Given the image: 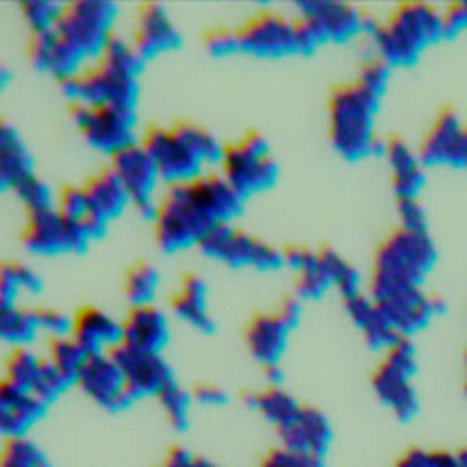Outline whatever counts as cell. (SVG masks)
Listing matches in <instances>:
<instances>
[{"instance_id": "1", "label": "cell", "mask_w": 467, "mask_h": 467, "mask_svg": "<svg viewBox=\"0 0 467 467\" xmlns=\"http://www.w3.org/2000/svg\"><path fill=\"white\" fill-rule=\"evenodd\" d=\"M241 193L227 180L201 178L175 182L158 209V241L167 250L202 241L212 227L238 212Z\"/></svg>"}, {"instance_id": "2", "label": "cell", "mask_w": 467, "mask_h": 467, "mask_svg": "<svg viewBox=\"0 0 467 467\" xmlns=\"http://www.w3.org/2000/svg\"><path fill=\"white\" fill-rule=\"evenodd\" d=\"M379 95L359 81L342 86L330 97V135L333 142L348 158H359L376 146L373 142V113Z\"/></svg>"}, {"instance_id": "3", "label": "cell", "mask_w": 467, "mask_h": 467, "mask_svg": "<svg viewBox=\"0 0 467 467\" xmlns=\"http://www.w3.org/2000/svg\"><path fill=\"white\" fill-rule=\"evenodd\" d=\"M436 14L425 5H402L393 18L373 29L378 52L387 61L405 63L416 57L420 46L436 34Z\"/></svg>"}, {"instance_id": "4", "label": "cell", "mask_w": 467, "mask_h": 467, "mask_svg": "<svg viewBox=\"0 0 467 467\" xmlns=\"http://www.w3.org/2000/svg\"><path fill=\"white\" fill-rule=\"evenodd\" d=\"M431 259L430 243L420 232L405 230L393 234L378 256L376 272V295L382 292L413 285L416 276L420 275Z\"/></svg>"}, {"instance_id": "5", "label": "cell", "mask_w": 467, "mask_h": 467, "mask_svg": "<svg viewBox=\"0 0 467 467\" xmlns=\"http://www.w3.org/2000/svg\"><path fill=\"white\" fill-rule=\"evenodd\" d=\"M110 18H113V5L81 0V3L63 7L55 29L61 34L63 41L70 43L84 57L90 52L104 50L110 38Z\"/></svg>"}, {"instance_id": "6", "label": "cell", "mask_w": 467, "mask_h": 467, "mask_svg": "<svg viewBox=\"0 0 467 467\" xmlns=\"http://www.w3.org/2000/svg\"><path fill=\"white\" fill-rule=\"evenodd\" d=\"M223 164H225V180L241 196L267 187L276 171L267 142L259 133H247L238 144L227 146L223 153Z\"/></svg>"}, {"instance_id": "7", "label": "cell", "mask_w": 467, "mask_h": 467, "mask_svg": "<svg viewBox=\"0 0 467 467\" xmlns=\"http://www.w3.org/2000/svg\"><path fill=\"white\" fill-rule=\"evenodd\" d=\"M77 126L86 135L88 142L101 150L117 153L130 142L133 129V110L126 106H88L77 104L72 109Z\"/></svg>"}, {"instance_id": "8", "label": "cell", "mask_w": 467, "mask_h": 467, "mask_svg": "<svg viewBox=\"0 0 467 467\" xmlns=\"http://www.w3.org/2000/svg\"><path fill=\"white\" fill-rule=\"evenodd\" d=\"M92 234L84 223H75L55 209L32 212L27 221L26 243L34 252L57 254V252L81 250Z\"/></svg>"}, {"instance_id": "9", "label": "cell", "mask_w": 467, "mask_h": 467, "mask_svg": "<svg viewBox=\"0 0 467 467\" xmlns=\"http://www.w3.org/2000/svg\"><path fill=\"white\" fill-rule=\"evenodd\" d=\"M142 146L153 158L158 173L164 175L171 184L189 182L193 175L201 171L202 160L178 138L173 129L153 126V129L146 130Z\"/></svg>"}, {"instance_id": "10", "label": "cell", "mask_w": 467, "mask_h": 467, "mask_svg": "<svg viewBox=\"0 0 467 467\" xmlns=\"http://www.w3.org/2000/svg\"><path fill=\"white\" fill-rule=\"evenodd\" d=\"M110 358L124 371L129 400L144 396V393H160L169 382H173L171 376H169V368L164 367L158 353H144V350L119 344V347L110 350Z\"/></svg>"}, {"instance_id": "11", "label": "cell", "mask_w": 467, "mask_h": 467, "mask_svg": "<svg viewBox=\"0 0 467 467\" xmlns=\"http://www.w3.org/2000/svg\"><path fill=\"white\" fill-rule=\"evenodd\" d=\"M201 247L209 256H218V259L238 263V265L241 263H252V265L259 267H276L281 263V256L275 250L254 241V238L245 236V234L230 230L223 223L204 234Z\"/></svg>"}, {"instance_id": "12", "label": "cell", "mask_w": 467, "mask_h": 467, "mask_svg": "<svg viewBox=\"0 0 467 467\" xmlns=\"http://www.w3.org/2000/svg\"><path fill=\"white\" fill-rule=\"evenodd\" d=\"M77 382L84 387L88 396L106 407H121L129 402L124 371L110 355H88Z\"/></svg>"}, {"instance_id": "13", "label": "cell", "mask_w": 467, "mask_h": 467, "mask_svg": "<svg viewBox=\"0 0 467 467\" xmlns=\"http://www.w3.org/2000/svg\"><path fill=\"white\" fill-rule=\"evenodd\" d=\"M238 41L243 50L256 55H284V52L299 50L295 23L275 14H261L252 18L245 27L238 29Z\"/></svg>"}, {"instance_id": "14", "label": "cell", "mask_w": 467, "mask_h": 467, "mask_svg": "<svg viewBox=\"0 0 467 467\" xmlns=\"http://www.w3.org/2000/svg\"><path fill=\"white\" fill-rule=\"evenodd\" d=\"M110 169L119 175L133 202L146 212L149 209L150 192H153L155 175H158V167H155L149 150L138 144L124 146V149L117 150L113 155V167Z\"/></svg>"}, {"instance_id": "15", "label": "cell", "mask_w": 467, "mask_h": 467, "mask_svg": "<svg viewBox=\"0 0 467 467\" xmlns=\"http://www.w3.org/2000/svg\"><path fill=\"white\" fill-rule=\"evenodd\" d=\"M88 202H90V218L84 223L88 232L95 236L104 230L106 221L115 213L121 212L126 201H129V192H126L124 182L119 180L113 169H104L95 175V178L88 180L86 184Z\"/></svg>"}, {"instance_id": "16", "label": "cell", "mask_w": 467, "mask_h": 467, "mask_svg": "<svg viewBox=\"0 0 467 467\" xmlns=\"http://www.w3.org/2000/svg\"><path fill=\"white\" fill-rule=\"evenodd\" d=\"M409 371H411V348L405 342H396L387 362L378 371L376 384L379 396L391 402L393 409L400 413H409L413 407V391L407 382Z\"/></svg>"}, {"instance_id": "17", "label": "cell", "mask_w": 467, "mask_h": 467, "mask_svg": "<svg viewBox=\"0 0 467 467\" xmlns=\"http://www.w3.org/2000/svg\"><path fill=\"white\" fill-rule=\"evenodd\" d=\"M167 342V319L153 306H135L121 326V344L144 353H158Z\"/></svg>"}, {"instance_id": "18", "label": "cell", "mask_w": 467, "mask_h": 467, "mask_svg": "<svg viewBox=\"0 0 467 467\" xmlns=\"http://www.w3.org/2000/svg\"><path fill=\"white\" fill-rule=\"evenodd\" d=\"M29 55L36 61L38 67L50 70L63 79H72L79 63L81 55L61 38L57 29H47V32L34 34L32 46H29Z\"/></svg>"}, {"instance_id": "19", "label": "cell", "mask_w": 467, "mask_h": 467, "mask_svg": "<svg viewBox=\"0 0 467 467\" xmlns=\"http://www.w3.org/2000/svg\"><path fill=\"white\" fill-rule=\"evenodd\" d=\"M296 315V306L290 304L284 313L279 315H263L256 317L254 324L250 328V347L252 353L263 362L272 364L276 359V355L281 353L285 342V335Z\"/></svg>"}, {"instance_id": "20", "label": "cell", "mask_w": 467, "mask_h": 467, "mask_svg": "<svg viewBox=\"0 0 467 467\" xmlns=\"http://www.w3.org/2000/svg\"><path fill=\"white\" fill-rule=\"evenodd\" d=\"M75 342L86 350L88 355L101 353V348L115 347L121 344V326H117L113 319L106 317L101 310L86 308L77 315L75 326Z\"/></svg>"}, {"instance_id": "21", "label": "cell", "mask_w": 467, "mask_h": 467, "mask_svg": "<svg viewBox=\"0 0 467 467\" xmlns=\"http://www.w3.org/2000/svg\"><path fill=\"white\" fill-rule=\"evenodd\" d=\"M178 43V34L160 5H144L140 9L135 50L140 57H150L160 50H169Z\"/></svg>"}, {"instance_id": "22", "label": "cell", "mask_w": 467, "mask_h": 467, "mask_svg": "<svg viewBox=\"0 0 467 467\" xmlns=\"http://www.w3.org/2000/svg\"><path fill=\"white\" fill-rule=\"evenodd\" d=\"M301 12L324 29L326 38H344L362 27V16L342 3H304Z\"/></svg>"}, {"instance_id": "23", "label": "cell", "mask_w": 467, "mask_h": 467, "mask_svg": "<svg viewBox=\"0 0 467 467\" xmlns=\"http://www.w3.org/2000/svg\"><path fill=\"white\" fill-rule=\"evenodd\" d=\"M0 407H3V430L9 431V434H16V431L26 430L29 422L41 413L43 402L34 393H27L5 382Z\"/></svg>"}, {"instance_id": "24", "label": "cell", "mask_w": 467, "mask_h": 467, "mask_svg": "<svg viewBox=\"0 0 467 467\" xmlns=\"http://www.w3.org/2000/svg\"><path fill=\"white\" fill-rule=\"evenodd\" d=\"M387 155L393 169V184H396L398 196L413 198V193H416L418 184H420L422 180L416 155H413L411 149L398 138H393L391 142L387 144Z\"/></svg>"}, {"instance_id": "25", "label": "cell", "mask_w": 467, "mask_h": 467, "mask_svg": "<svg viewBox=\"0 0 467 467\" xmlns=\"http://www.w3.org/2000/svg\"><path fill=\"white\" fill-rule=\"evenodd\" d=\"M0 142H3V180L7 187L16 189L23 180L34 175L32 169H29V158L18 135L9 126L3 129Z\"/></svg>"}, {"instance_id": "26", "label": "cell", "mask_w": 467, "mask_h": 467, "mask_svg": "<svg viewBox=\"0 0 467 467\" xmlns=\"http://www.w3.org/2000/svg\"><path fill=\"white\" fill-rule=\"evenodd\" d=\"M175 313L182 319H187L189 324L198 326V328H209L212 321L207 317V308H204V288L202 281L196 276H187L180 288L178 296L173 299Z\"/></svg>"}, {"instance_id": "27", "label": "cell", "mask_w": 467, "mask_h": 467, "mask_svg": "<svg viewBox=\"0 0 467 467\" xmlns=\"http://www.w3.org/2000/svg\"><path fill=\"white\" fill-rule=\"evenodd\" d=\"M43 364L46 362L36 359L32 353H27V350H18V353H14V358L9 359L7 379H5V382L12 384V387L16 389H23V391L27 393H34L38 378H41L43 373Z\"/></svg>"}, {"instance_id": "28", "label": "cell", "mask_w": 467, "mask_h": 467, "mask_svg": "<svg viewBox=\"0 0 467 467\" xmlns=\"http://www.w3.org/2000/svg\"><path fill=\"white\" fill-rule=\"evenodd\" d=\"M41 328L38 326L36 313H29V310L14 308L7 306L3 308V317H0V333L7 342H27L34 337V333Z\"/></svg>"}, {"instance_id": "29", "label": "cell", "mask_w": 467, "mask_h": 467, "mask_svg": "<svg viewBox=\"0 0 467 467\" xmlns=\"http://www.w3.org/2000/svg\"><path fill=\"white\" fill-rule=\"evenodd\" d=\"M173 130L178 133V138L202 160V162H216V160H223L225 149H221L216 140H213L207 130L201 129V126L178 124L173 126Z\"/></svg>"}, {"instance_id": "30", "label": "cell", "mask_w": 467, "mask_h": 467, "mask_svg": "<svg viewBox=\"0 0 467 467\" xmlns=\"http://www.w3.org/2000/svg\"><path fill=\"white\" fill-rule=\"evenodd\" d=\"M459 126H456L454 117L451 115H442L441 119L436 121L434 130H431V135L427 138L425 146H422V155H425V160H447V153H450L451 144H454L456 135H459Z\"/></svg>"}, {"instance_id": "31", "label": "cell", "mask_w": 467, "mask_h": 467, "mask_svg": "<svg viewBox=\"0 0 467 467\" xmlns=\"http://www.w3.org/2000/svg\"><path fill=\"white\" fill-rule=\"evenodd\" d=\"M86 358L88 353L75 342V339H57V342L52 344L50 362L55 364L58 371L70 379V382L79 378V371L81 367H84Z\"/></svg>"}, {"instance_id": "32", "label": "cell", "mask_w": 467, "mask_h": 467, "mask_svg": "<svg viewBox=\"0 0 467 467\" xmlns=\"http://www.w3.org/2000/svg\"><path fill=\"white\" fill-rule=\"evenodd\" d=\"M155 288H158V272L150 265H146V263H140L126 276V296L135 306L149 304L150 296L155 295Z\"/></svg>"}, {"instance_id": "33", "label": "cell", "mask_w": 467, "mask_h": 467, "mask_svg": "<svg viewBox=\"0 0 467 467\" xmlns=\"http://www.w3.org/2000/svg\"><path fill=\"white\" fill-rule=\"evenodd\" d=\"M61 12H63L61 7H57V5L52 3H46V0H27V3H23V14H26L29 26L34 27V34L55 29Z\"/></svg>"}, {"instance_id": "34", "label": "cell", "mask_w": 467, "mask_h": 467, "mask_svg": "<svg viewBox=\"0 0 467 467\" xmlns=\"http://www.w3.org/2000/svg\"><path fill=\"white\" fill-rule=\"evenodd\" d=\"M256 405H259L263 413H267L270 418L279 420L281 425L290 422L292 418L299 413V409H296L295 402H292L285 393H279V391L261 393V396L256 398Z\"/></svg>"}, {"instance_id": "35", "label": "cell", "mask_w": 467, "mask_h": 467, "mask_svg": "<svg viewBox=\"0 0 467 467\" xmlns=\"http://www.w3.org/2000/svg\"><path fill=\"white\" fill-rule=\"evenodd\" d=\"M58 212L75 223H86L90 218V202H88L86 187H66L61 192V209Z\"/></svg>"}, {"instance_id": "36", "label": "cell", "mask_w": 467, "mask_h": 467, "mask_svg": "<svg viewBox=\"0 0 467 467\" xmlns=\"http://www.w3.org/2000/svg\"><path fill=\"white\" fill-rule=\"evenodd\" d=\"M21 201L27 204L29 213L32 212H43V209H52L50 204V189L36 178V175H29L16 187Z\"/></svg>"}, {"instance_id": "37", "label": "cell", "mask_w": 467, "mask_h": 467, "mask_svg": "<svg viewBox=\"0 0 467 467\" xmlns=\"http://www.w3.org/2000/svg\"><path fill=\"white\" fill-rule=\"evenodd\" d=\"M158 398L160 402H162L164 411H167L169 418H171L173 425L182 427L184 420H187V407H189V400L187 396H184L182 389H180L175 382H169L167 387L158 393Z\"/></svg>"}, {"instance_id": "38", "label": "cell", "mask_w": 467, "mask_h": 467, "mask_svg": "<svg viewBox=\"0 0 467 467\" xmlns=\"http://www.w3.org/2000/svg\"><path fill=\"white\" fill-rule=\"evenodd\" d=\"M358 81L364 88H368V90L379 95L384 84H387V63H384V58L378 57V58H371V61L364 63L362 75H359Z\"/></svg>"}, {"instance_id": "39", "label": "cell", "mask_w": 467, "mask_h": 467, "mask_svg": "<svg viewBox=\"0 0 467 467\" xmlns=\"http://www.w3.org/2000/svg\"><path fill=\"white\" fill-rule=\"evenodd\" d=\"M5 467H41L38 454L27 445V442H14L7 450V461Z\"/></svg>"}, {"instance_id": "40", "label": "cell", "mask_w": 467, "mask_h": 467, "mask_svg": "<svg viewBox=\"0 0 467 467\" xmlns=\"http://www.w3.org/2000/svg\"><path fill=\"white\" fill-rule=\"evenodd\" d=\"M207 46L213 55H227V52H234L241 47V41H238V32H230V29H218V32L209 34Z\"/></svg>"}, {"instance_id": "41", "label": "cell", "mask_w": 467, "mask_h": 467, "mask_svg": "<svg viewBox=\"0 0 467 467\" xmlns=\"http://www.w3.org/2000/svg\"><path fill=\"white\" fill-rule=\"evenodd\" d=\"M400 213L405 221V230L420 232L422 230V212L413 198H400Z\"/></svg>"}, {"instance_id": "42", "label": "cell", "mask_w": 467, "mask_h": 467, "mask_svg": "<svg viewBox=\"0 0 467 467\" xmlns=\"http://www.w3.org/2000/svg\"><path fill=\"white\" fill-rule=\"evenodd\" d=\"M38 317V326L46 330H50V333H66L67 328H70V324H67V319L63 317L61 313H57V310H38L36 313Z\"/></svg>"}, {"instance_id": "43", "label": "cell", "mask_w": 467, "mask_h": 467, "mask_svg": "<svg viewBox=\"0 0 467 467\" xmlns=\"http://www.w3.org/2000/svg\"><path fill=\"white\" fill-rule=\"evenodd\" d=\"M196 396L201 398L202 402H218L223 398V393L218 391L216 387H198Z\"/></svg>"}, {"instance_id": "44", "label": "cell", "mask_w": 467, "mask_h": 467, "mask_svg": "<svg viewBox=\"0 0 467 467\" xmlns=\"http://www.w3.org/2000/svg\"><path fill=\"white\" fill-rule=\"evenodd\" d=\"M167 467H193V465H189L187 463V459H184L182 454H173L171 456V461H169V465Z\"/></svg>"}]
</instances>
